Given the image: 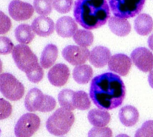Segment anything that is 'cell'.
Listing matches in <instances>:
<instances>
[{
	"label": "cell",
	"mask_w": 153,
	"mask_h": 137,
	"mask_svg": "<svg viewBox=\"0 0 153 137\" xmlns=\"http://www.w3.org/2000/svg\"><path fill=\"white\" fill-rule=\"evenodd\" d=\"M89 94L97 107L111 110L122 105L126 97L125 84L119 75L102 73L92 79Z\"/></svg>",
	"instance_id": "1"
},
{
	"label": "cell",
	"mask_w": 153,
	"mask_h": 137,
	"mask_svg": "<svg viewBox=\"0 0 153 137\" xmlns=\"http://www.w3.org/2000/svg\"><path fill=\"white\" fill-rule=\"evenodd\" d=\"M73 15L81 26L92 30L104 25L111 12L107 0H76Z\"/></svg>",
	"instance_id": "2"
},
{
	"label": "cell",
	"mask_w": 153,
	"mask_h": 137,
	"mask_svg": "<svg viewBox=\"0 0 153 137\" xmlns=\"http://www.w3.org/2000/svg\"><path fill=\"white\" fill-rule=\"evenodd\" d=\"M74 121L75 116L72 111L60 108L48 118L46 129L54 136H64L70 131Z\"/></svg>",
	"instance_id": "3"
},
{
	"label": "cell",
	"mask_w": 153,
	"mask_h": 137,
	"mask_svg": "<svg viewBox=\"0 0 153 137\" xmlns=\"http://www.w3.org/2000/svg\"><path fill=\"white\" fill-rule=\"evenodd\" d=\"M25 106L29 112H48L53 110L56 106L55 98L44 94L40 89L33 88L27 93L25 99Z\"/></svg>",
	"instance_id": "4"
},
{
	"label": "cell",
	"mask_w": 153,
	"mask_h": 137,
	"mask_svg": "<svg viewBox=\"0 0 153 137\" xmlns=\"http://www.w3.org/2000/svg\"><path fill=\"white\" fill-rule=\"evenodd\" d=\"M108 1L115 16L128 19L141 12L146 0H108Z\"/></svg>",
	"instance_id": "5"
},
{
	"label": "cell",
	"mask_w": 153,
	"mask_h": 137,
	"mask_svg": "<svg viewBox=\"0 0 153 137\" xmlns=\"http://www.w3.org/2000/svg\"><path fill=\"white\" fill-rule=\"evenodd\" d=\"M12 57L18 68L25 73L40 65L37 57L26 44H18L13 47Z\"/></svg>",
	"instance_id": "6"
},
{
	"label": "cell",
	"mask_w": 153,
	"mask_h": 137,
	"mask_svg": "<svg viewBox=\"0 0 153 137\" xmlns=\"http://www.w3.org/2000/svg\"><path fill=\"white\" fill-rule=\"evenodd\" d=\"M0 92L8 100L16 101L23 97L25 88L13 75L4 73L0 74Z\"/></svg>",
	"instance_id": "7"
},
{
	"label": "cell",
	"mask_w": 153,
	"mask_h": 137,
	"mask_svg": "<svg viewBox=\"0 0 153 137\" xmlns=\"http://www.w3.org/2000/svg\"><path fill=\"white\" fill-rule=\"evenodd\" d=\"M40 126V119L38 115L33 113H26L21 116L14 127L16 137H31L38 130Z\"/></svg>",
	"instance_id": "8"
},
{
	"label": "cell",
	"mask_w": 153,
	"mask_h": 137,
	"mask_svg": "<svg viewBox=\"0 0 153 137\" xmlns=\"http://www.w3.org/2000/svg\"><path fill=\"white\" fill-rule=\"evenodd\" d=\"M62 55L67 62L72 65L78 66L86 62L89 58L90 52L87 47L77 45H69L63 49Z\"/></svg>",
	"instance_id": "9"
},
{
	"label": "cell",
	"mask_w": 153,
	"mask_h": 137,
	"mask_svg": "<svg viewBox=\"0 0 153 137\" xmlns=\"http://www.w3.org/2000/svg\"><path fill=\"white\" fill-rule=\"evenodd\" d=\"M131 58L134 65L141 71L147 73L153 70V53L146 47L134 49Z\"/></svg>",
	"instance_id": "10"
},
{
	"label": "cell",
	"mask_w": 153,
	"mask_h": 137,
	"mask_svg": "<svg viewBox=\"0 0 153 137\" xmlns=\"http://www.w3.org/2000/svg\"><path fill=\"white\" fill-rule=\"evenodd\" d=\"M34 7L29 3L21 0H13L8 6L10 16L16 21H24L29 19L34 14Z\"/></svg>",
	"instance_id": "11"
},
{
	"label": "cell",
	"mask_w": 153,
	"mask_h": 137,
	"mask_svg": "<svg viewBox=\"0 0 153 137\" xmlns=\"http://www.w3.org/2000/svg\"><path fill=\"white\" fill-rule=\"evenodd\" d=\"M132 61L125 54H115L111 57L108 61V68L119 76H126L131 70Z\"/></svg>",
	"instance_id": "12"
},
{
	"label": "cell",
	"mask_w": 153,
	"mask_h": 137,
	"mask_svg": "<svg viewBox=\"0 0 153 137\" xmlns=\"http://www.w3.org/2000/svg\"><path fill=\"white\" fill-rule=\"evenodd\" d=\"M48 79L52 85L62 87L65 85L70 77V69L64 64H57L49 70Z\"/></svg>",
	"instance_id": "13"
},
{
	"label": "cell",
	"mask_w": 153,
	"mask_h": 137,
	"mask_svg": "<svg viewBox=\"0 0 153 137\" xmlns=\"http://www.w3.org/2000/svg\"><path fill=\"white\" fill-rule=\"evenodd\" d=\"M31 27L37 35L47 37L54 32L55 23L51 18L46 16H40L34 19Z\"/></svg>",
	"instance_id": "14"
},
{
	"label": "cell",
	"mask_w": 153,
	"mask_h": 137,
	"mask_svg": "<svg viewBox=\"0 0 153 137\" xmlns=\"http://www.w3.org/2000/svg\"><path fill=\"white\" fill-rule=\"evenodd\" d=\"M111 51L103 46H97L90 52L89 61L95 67L100 68L108 64L111 58Z\"/></svg>",
	"instance_id": "15"
},
{
	"label": "cell",
	"mask_w": 153,
	"mask_h": 137,
	"mask_svg": "<svg viewBox=\"0 0 153 137\" xmlns=\"http://www.w3.org/2000/svg\"><path fill=\"white\" fill-rule=\"evenodd\" d=\"M57 34L62 37H70L78 30L76 21L68 16H62L57 20L55 25Z\"/></svg>",
	"instance_id": "16"
},
{
	"label": "cell",
	"mask_w": 153,
	"mask_h": 137,
	"mask_svg": "<svg viewBox=\"0 0 153 137\" xmlns=\"http://www.w3.org/2000/svg\"><path fill=\"white\" fill-rule=\"evenodd\" d=\"M108 26L111 31L119 37L128 35L131 30V24L126 19L112 16L108 20Z\"/></svg>",
	"instance_id": "17"
},
{
	"label": "cell",
	"mask_w": 153,
	"mask_h": 137,
	"mask_svg": "<svg viewBox=\"0 0 153 137\" xmlns=\"http://www.w3.org/2000/svg\"><path fill=\"white\" fill-rule=\"evenodd\" d=\"M89 122L94 127H105L111 121V115L104 109H94L89 111L88 115Z\"/></svg>",
	"instance_id": "18"
},
{
	"label": "cell",
	"mask_w": 153,
	"mask_h": 137,
	"mask_svg": "<svg viewBox=\"0 0 153 137\" xmlns=\"http://www.w3.org/2000/svg\"><path fill=\"white\" fill-rule=\"evenodd\" d=\"M134 29L140 35L146 36L153 30V19L147 13L138 15L134 20Z\"/></svg>",
	"instance_id": "19"
},
{
	"label": "cell",
	"mask_w": 153,
	"mask_h": 137,
	"mask_svg": "<svg viewBox=\"0 0 153 137\" xmlns=\"http://www.w3.org/2000/svg\"><path fill=\"white\" fill-rule=\"evenodd\" d=\"M119 118L126 127H132L138 121L139 112L133 106H126L119 112Z\"/></svg>",
	"instance_id": "20"
},
{
	"label": "cell",
	"mask_w": 153,
	"mask_h": 137,
	"mask_svg": "<svg viewBox=\"0 0 153 137\" xmlns=\"http://www.w3.org/2000/svg\"><path fill=\"white\" fill-rule=\"evenodd\" d=\"M58 55V47L55 44L49 43L45 46L40 56V65L43 68L47 69L52 67L56 61Z\"/></svg>",
	"instance_id": "21"
},
{
	"label": "cell",
	"mask_w": 153,
	"mask_h": 137,
	"mask_svg": "<svg viewBox=\"0 0 153 137\" xmlns=\"http://www.w3.org/2000/svg\"><path fill=\"white\" fill-rule=\"evenodd\" d=\"M93 69L88 64H81L76 66L73 72V79L79 84H87L92 79Z\"/></svg>",
	"instance_id": "22"
},
{
	"label": "cell",
	"mask_w": 153,
	"mask_h": 137,
	"mask_svg": "<svg viewBox=\"0 0 153 137\" xmlns=\"http://www.w3.org/2000/svg\"><path fill=\"white\" fill-rule=\"evenodd\" d=\"M15 37L18 42L22 44H28L34 38L35 33L32 27L28 24H20L15 29Z\"/></svg>",
	"instance_id": "23"
},
{
	"label": "cell",
	"mask_w": 153,
	"mask_h": 137,
	"mask_svg": "<svg viewBox=\"0 0 153 137\" xmlns=\"http://www.w3.org/2000/svg\"><path fill=\"white\" fill-rule=\"evenodd\" d=\"M73 40L79 46L88 47L94 42V34L89 30L79 29L73 34Z\"/></svg>",
	"instance_id": "24"
},
{
	"label": "cell",
	"mask_w": 153,
	"mask_h": 137,
	"mask_svg": "<svg viewBox=\"0 0 153 137\" xmlns=\"http://www.w3.org/2000/svg\"><path fill=\"white\" fill-rule=\"evenodd\" d=\"M73 104L76 109L79 110H87L91 106L89 96L85 91H75L73 95Z\"/></svg>",
	"instance_id": "25"
},
{
	"label": "cell",
	"mask_w": 153,
	"mask_h": 137,
	"mask_svg": "<svg viewBox=\"0 0 153 137\" xmlns=\"http://www.w3.org/2000/svg\"><path fill=\"white\" fill-rule=\"evenodd\" d=\"M74 92L73 90L64 89L58 94V102L61 108L73 111L76 109L73 104V95Z\"/></svg>",
	"instance_id": "26"
},
{
	"label": "cell",
	"mask_w": 153,
	"mask_h": 137,
	"mask_svg": "<svg viewBox=\"0 0 153 137\" xmlns=\"http://www.w3.org/2000/svg\"><path fill=\"white\" fill-rule=\"evenodd\" d=\"M35 11L41 16L50 14L53 7V0H34Z\"/></svg>",
	"instance_id": "27"
},
{
	"label": "cell",
	"mask_w": 153,
	"mask_h": 137,
	"mask_svg": "<svg viewBox=\"0 0 153 137\" xmlns=\"http://www.w3.org/2000/svg\"><path fill=\"white\" fill-rule=\"evenodd\" d=\"M73 0H53V7L58 13H67L70 11Z\"/></svg>",
	"instance_id": "28"
},
{
	"label": "cell",
	"mask_w": 153,
	"mask_h": 137,
	"mask_svg": "<svg viewBox=\"0 0 153 137\" xmlns=\"http://www.w3.org/2000/svg\"><path fill=\"white\" fill-rule=\"evenodd\" d=\"M134 137H153V121H146L136 131Z\"/></svg>",
	"instance_id": "29"
},
{
	"label": "cell",
	"mask_w": 153,
	"mask_h": 137,
	"mask_svg": "<svg viewBox=\"0 0 153 137\" xmlns=\"http://www.w3.org/2000/svg\"><path fill=\"white\" fill-rule=\"evenodd\" d=\"M111 129L106 127H94L88 133V137H112Z\"/></svg>",
	"instance_id": "30"
},
{
	"label": "cell",
	"mask_w": 153,
	"mask_h": 137,
	"mask_svg": "<svg viewBox=\"0 0 153 137\" xmlns=\"http://www.w3.org/2000/svg\"><path fill=\"white\" fill-rule=\"evenodd\" d=\"M43 74H44V73H43V67H41V65H39L34 69L31 70V71L27 73L26 76L30 82H33V83H37L43 79Z\"/></svg>",
	"instance_id": "31"
},
{
	"label": "cell",
	"mask_w": 153,
	"mask_h": 137,
	"mask_svg": "<svg viewBox=\"0 0 153 137\" xmlns=\"http://www.w3.org/2000/svg\"><path fill=\"white\" fill-rule=\"evenodd\" d=\"M13 43L8 37L0 36V54L7 55L10 53L13 49Z\"/></svg>",
	"instance_id": "32"
},
{
	"label": "cell",
	"mask_w": 153,
	"mask_h": 137,
	"mask_svg": "<svg viewBox=\"0 0 153 137\" xmlns=\"http://www.w3.org/2000/svg\"><path fill=\"white\" fill-rule=\"evenodd\" d=\"M12 113V106L8 101L0 97V120L8 118Z\"/></svg>",
	"instance_id": "33"
},
{
	"label": "cell",
	"mask_w": 153,
	"mask_h": 137,
	"mask_svg": "<svg viewBox=\"0 0 153 137\" xmlns=\"http://www.w3.org/2000/svg\"><path fill=\"white\" fill-rule=\"evenodd\" d=\"M10 19L2 11L0 10V34H4L8 32L11 28Z\"/></svg>",
	"instance_id": "34"
},
{
	"label": "cell",
	"mask_w": 153,
	"mask_h": 137,
	"mask_svg": "<svg viewBox=\"0 0 153 137\" xmlns=\"http://www.w3.org/2000/svg\"><path fill=\"white\" fill-rule=\"evenodd\" d=\"M148 46H149V49L153 51V34H151L148 38Z\"/></svg>",
	"instance_id": "35"
},
{
	"label": "cell",
	"mask_w": 153,
	"mask_h": 137,
	"mask_svg": "<svg viewBox=\"0 0 153 137\" xmlns=\"http://www.w3.org/2000/svg\"><path fill=\"white\" fill-rule=\"evenodd\" d=\"M148 81H149V85L153 88V70H151L148 76Z\"/></svg>",
	"instance_id": "36"
},
{
	"label": "cell",
	"mask_w": 153,
	"mask_h": 137,
	"mask_svg": "<svg viewBox=\"0 0 153 137\" xmlns=\"http://www.w3.org/2000/svg\"><path fill=\"white\" fill-rule=\"evenodd\" d=\"M1 71H2V61L0 59V74L1 73Z\"/></svg>",
	"instance_id": "37"
},
{
	"label": "cell",
	"mask_w": 153,
	"mask_h": 137,
	"mask_svg": "<svg viewBox=\"0 0 153 137\" xmlns=\"http://www.w3.org/2000/svg\"><path fill=\"white\" fill-rule=\"evenodd\" d=\"M116 137H129V136L126 134H120L118 135V136H117Z\"/></svg>",
	"instance_id": "38"
}]
</instances>
